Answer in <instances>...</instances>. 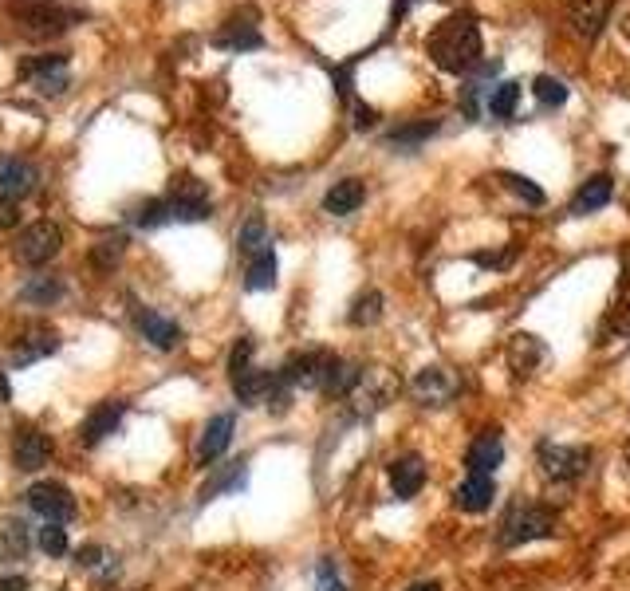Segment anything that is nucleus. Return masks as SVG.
<instances>
[{"label":"nucleus","instance_id":"obj_1","mask_svg":"<svg viewBox=\"0 0 630 591\" xmlns=\"http://www.w3.org/2000/svg\"><path fill=\"white\" fill-rule=\"evenodd\" d=\"M426 52L430 60L449 71V75H461V71H473L481 64V28L469 12H453L445 16L438 28L430 32L426 40Z\"/></svg>","mask_w":630,"mask_h":591},{"label":"nucleus","instance_id":"obj_2","mask_svg":"<svg viewBox=\"0 0 630 591\" xmlns=\"http://www.w3.org/2000/svg\"><path fill=\"white\" fill-rule=\"evenodd\" d=\"M8 16L16 20V28L28 40H52L63 36L75 24V8H67L60 0H8Z\"/></svg>","mask_w":630,"mask_h":591},{"label":"nucleus","instance_id":"obj_3","mask_svg":"<svg viewBox=\"0 0 630 591\" xmlns=\"http://www.w3.org/2000/svg\"><path fill=\"white\" fill-rule=\"evenodd\" d=\"M560 528V513L540 505V501H512L508 513L501 517V544L504 548H520L544 536H556Z\"/></svg>","mask_w":630,"mask_h":591},{"label":"nucleus","instance_id":"obj_4","mask_svg":"<svg viewBox=\"0 0 630 591\" xmlns=\"http://www.w3.org/2000/svg\"><path fill=\"white\" fill-rule=\"evenodd\" d=\"M56 351H60V331L48 328V324H28L4 343V363L12 371H20V367H32Z\"/></svg>","mask_w":630,"mask_h":591},{"label":"nucleus","instance_id":"obj_5","mask_svg":"<svg viewBox=\"0 0 630 591\" xmlns=\"http://www.w3.org/2000/svg\"><path fill=\"white\" fill-rule=\"evenodd\" d=\"M20 79L36 91V95H48V99H56L67 91V83H71V67H67V56L63 52H48V56H28L24 64H20Z\"/></svg>","mask_w":630,"mask_h":591},{"label":"nucleus","instance_id":"obj_6","mask_svg":"<svg viewBox=\"0 0 630 591\" xmlns=\"http://www.w3.org/2000/svg\"><path fill=\"white\" fill-rule=\"evenodd\" d=\"M536 465L548 481H575L587 473L591 465V450L587 446H556V442H540L536 450Z\"/></svg>","mask_w":630,"mask_h":591},{"label":"nucleus","instance_id":"obj_7","mask_svg":"<svg viewBox=\"0 0 630 591\" xmlns=\"http://www.w3.org/2000/svg\"><path fill=\"white\" fill-rule=\"evenodd\" d=\"M162 197L170 205V221H205L209 217V190L193 174H178Z\"/></svg>","mask_w":630,"mask_h":591},{"label":"nucleus","instance_id":"obj_8","mask_svg":"<svg viewBox=\"0 0 630 591\" xmlns=\"http://www.w3.org/2000/svg\"><path fill=\"white\" fill-rule=\"evenodd\" d=\"M63 245V233L56 221H32L20 237H16V261L28 264V268H40L48 264Z\"/></svg>","mask_w":630,"mask_h":591},{"label":"nucleus","instance_id":"obj_9","mask_svg":"<svg viewBox=\"0 0 630 591\" xmlns=\"http://www.w3.org/2000/svg\"><path fill=\"white\" fill-rule=\"evenodd\" d=\"M28 505L36 517H44L48 525H63L75 517V497L63 489L60 481H40L28 489Z\"/></svg>","mask_w":630,"mask_h":591},{"label":"nucleus","instance_id":"obj_10","mask_svg":"<svg viewBox=\"0 0 630 591\" xmlns=\"http://www.w3.org/2000/svg\"><path fill=\"white\" fill-rule=\"evenodd\" d=\"M40 182V170L20 158V154H0V197L8 201H20L24 194H32Z\"/></svg>","mask_w":630,"mask_h":591},{"label":"nucleus","instance_id":"obj_11","mask_svg":"<svg viewBox=\"0 0 630 591\" xmlns=\"http://www.w3.org/2000/svg\"><path fill=\"white\" fill-rule=\"evenodd\" d=\"M52 454H56V446H52V434H44V430H20L12 442V461L24 473H36L40 465H48Z\"/></svg>","mask_w":630,"mask_h":591},{"label":"nucleus","instance_id":"obj_12","mask_svg":"<svg viewBox=\"0 0 630 591\" xmlns=\"http://www.w3.org/2000/svg\"><path fill=\"white\" fill-rule=\"evenodd\" d=\"M398 391V383H394V375L390 371H363L359 375V383H355V391L347 394L363 414H371L378 406H386L390 398Z\"/></svg>","mask_w":630,"mask_h":591},{"label":"nucleus","instance_id":"obj_13","mask_svg":"<svg viewBox=\"0 0 630 591\" xmlns=\"http://www.w3.org/2000/svg\"><path fill=\"white\" fill-rule=\"evenodd\" d=\"M233 430H237L233 414H213L205 422L201 438H197V465H213V461L221 458L229 450V442H233Z\"/></svg>","mask_w":630,"mask_h":591},{"label":"nucleus","instance_id":"obj_14","mask_svg":"<svg viewBox=\"0 0 630 591\" xmlns=\"http://www.w3.org/2000/svg\"><path fill=\"white\" fill-rule=\"evenodd\" d=\"M410 391H414V398H418L422 406H445V402L457 394V379H453L445 367H422V371L414 375Z\"/></svg>","mask_w":630,"mask_h":591},{"label":"nucleus","instance_id":"obj_15","mask_svg":"<svg viewBox=\"0 0 630 591\" xmlns=\"http://www.w3.org/2000/svg\"><path fill=\"white\" fill-rule=\"evenodd\" d=\"M607 12H611V0H567V24L583 40L599 36V28L607 24Z\"/></svg>","mask_w":630,"mask_h":591},{"label":"nucleus","instance_id":"obj_16","mask_svg":"<svg viewBox=\"0 0 630 591\" xmlns=\"http://www.w3.org/2000/svg\"><path fill=\"white\" fill-rule=\"evenodd\" d=\"M126 406L119 402V398H111V402H99L87 418H83V446H99L103 438H111L115 430H119V422H123Z\"/></svg>","mask_w":630,"mask_h":591},{"label":"nucleus","instance_id":"obj_17","mask_svg":"<svg viewBox=\"0 0 630 591\" xmlns=\"http://www.w3.org/2000/svg\"><path fill=\"white\" fill-rule=\"evenodd\" d=\"M422 485H426V461L418 454H402V458L390 461V489H394L398 501L418 497Z\"/></svg>","mask_w":630,"mask_h":591},{"label":"nucleus","instance_id":"obj_18","mask_svg":"<svg viewBox=\"0 0 630 591\" xmlns=\"http://www.w3.org/2000/svg\"><path fill=\"white\" fill-rule=\"evenodd\" d=\"M493 497H497V481L485 477V473H469V477L453 489V505H457L461 513H485V509L493 505Z\"/></svg>","mask_w":630,"mask_h":591},{"label":"nucleus","instance_id":"obj_19","mask_svg":"<svg viewBox=\"0 0 630 591\" xmlns=\"http://www.w3.org/2000/svg\"><path fill=\"white\" fill-rule=\"evenodd\" d=\"M134 324L142 331V339L150 343V347H158V351H174L178 343H182V328L170 320V316H162V312H138L134 316Z\"/></svg>","mask_w":630,"mask_h":591},{"label":"nucleus","instance_id":"obj_20","mask_svg":"<svg viewBox=\"0 0 630 591\" xmlns=\"http://www.w3.org/2000/svg\"><path fill=\"white\" fill-rule=\"evenodd\" d=\"M544 343L536 339V335H528V331H516L512 339H508V351H504V359H508V367L516 371V375H532L540 363H544Z\"/></svg>","mask_w":630,"mask_h":591},{"label":"nucleus","instance_id":"obj_21","mask_svg":"<svg viewBox=\"0 0 630 591\" xmlns=\"http://www.w3.org/2000/svg\"><path fill=\"white\" fill-rule=\"evenodd\" d=\"M501 461H504V446H501V434H497V430H485V434L469 446V454H465L469 473H485V477H493Z\"/></svg>","mask_w":630,"mask_h":591},{"label":"nucleus","instance_id":"obj_22","mask_svg":"<svg viewBox=\"0 0 630 591\" xmlns=\"http://www.w3.org/2000/svg\"><path fill=\"white\" fill-rule=\"evenodd\" d=\"M363 197H367V186H363L359 178H343V182H335V186L323 194V209H327L331 217H347V213H355V209L363 205Z\"/></svg>","mask_w":630,"mask_h":591},{"label":"nucleus","instance_id":"obj_23","mask_svg":"<svg viewBox=\"0 0 630 591\" xmlns=\"http://www.w3.org/2000/svg\"><path fill=\"white\" fill-rule=\"evenodd\" d=\"M272 387H276V375H272V371H260V367H249V371H241V375L233 379V391H237V398H241L245 406L268 402Z\"/></svg>","mask_w":630,"mask_h":591},{"label":"nucleus","instance_id":"obj_24","mask_svg":"<svg viewBox=\"0 0 630 591\" xmlns=\"http://www.w3.org/2000/svg\"><path fill=\"white\" fill-rule=\"evenodd\" d=\"M615 194V186H611V178L607 174H595V178H587L583 186H579V194L571 201V213L575 217H583V213H595V209H603L607 201Z\"/></svg>","mask_w":630,"mask_h":591},{"label":"nucleus","instance_id":"obj_25","mask_svg":"<svg viewBox=\"0 0 630 591\" xmlns=\"http://www.w3.org/2000/svg\"><path fill=\"white\" fill-rule=\"evenodd\" d=\"M217 48H260V28L252 24V16H233L217 36H213Z\"/></svg>","mask_w":630,"mask_h":591},{"label":"nucleus","instance_id":"obj_26","mask_svg":"<svg viewBox=\"0 0 630 591\" xmlns=\"http://www.w3.org/2000/svg\"><path fill=\"white\" fill-rule=\"evenodd\" d=\"M20 300L32 304V308H52L56 300H63V280L60 276H32L20 288Z\"/></svg>","mask_w":630,"mask_h":591},{"label":"nucleus","instance_id":"obj_27","mask_svg":"<svg viewBox=\"0 0 630 591\" xmlns=\"http://www.w3.org/2000/svg\"><path fill=\"white\" fill-rule=\"evenodd\" d=\"M276 284V253L272 249H260L256 257H252L249 272H245V288L249 292H264V288H272Z\"/></svg>","mask_w":630,"mask_h":591},{"label":"nucleus","instance_id":"obj_28","mask_svg":"<svg viewBox=\"0 0 630 591\" xmlns=\"http://www.w3.org/2000/svg\"><path fill=\"white\" fill-rule=\"evenodd\" d=\"M126 257V237L123 233H111V237H99L95 241V249H91V264L95 268H103V272H111V268H119Z\"/></svg>","mask_w":630,"mask_h":591},{"label":"nucleus","instance_id":"obj_29","mask_svg":"<svg viewBox=\"0 0 630 591\" xmlns=\"http://www.w3.org/2000/svg\"><path fill=\"white\" fill-rule=\"evenodd\" d=\"M130 221H134L138 229H154V225L170 221V205H166V197H150V201H138V205L130 209Z\"/></svg>","mask_w":630,"mask_h":591},{"label":"nucleus","instance_id":"obj_30","mask_svg":"<svg viewBox=\"0 0 630 591\" xmlns=\"http://www.w3.org/2000/svg\"><path fill=\"white\" fill-rule=\"evenodd\" d=\"M516 103H520V83H497L493 91H489V111H493V119H512L516 115Z\"/></svg>","mask_w":630,"mask_h":591},{"label":"nucleus","instance_id":"obj_31","mask_svg":"<svg viewBox=\"0 0 630 591\" xmlns=\"http://www.w3.org/2000/svg\"><path fill=\"white\" fill-rule=\"evenodd\" d=\"M237 245H241V253H245V257H256L260 249H268V225H264V217H260V213H252L249 221L241 225Z\"/></svg>","mask_w":630,"mask_h":591},{"label":"nucleus","instance_id":"obj_32","mask_svg":"<svg viewBox=\"0 0 630 591\" xmlns=\"http://www.w3.org/2000/svg\"><path fill=\"white\" fill-rule=\"evenodd\" d=\"M532 91H536V103H540L544 111H556V107H564L567 103V87L556 79V75H536Z\"/></svg>","mask_w":630,"mask_h":591},{"label":"nucleus","instance_id":"obj_33","mask_svg":"<svg viewBox=\"0 0 630 591\" xmlns=\"http://www.w3.org/2000/svg\"><path fill=\"white\" fill-rule=\"evenodd\" d=\"M245 485V461H233L229 469H221L205 489H201V501H213L217 493H225V489H241Z\"/></svg>","mask_w":630,"mask_h":591},{"label":"nucleus","instance_id":"obj_34","mask_svg":"<svg viewBox=\"0 0 630 591\" xmlns=\"http://www.w3.org/2000/svg\"><path fill=\"white\" fill-rule=\"evenodd\" d=\"M378 316H382V292L371 288V292H363V296L355 300V308H351L347 320H351L355 328H371V324H378Z\"/></svg>","mask_w":630,"mask_h":591},{"label":"nucleus","instance_id":"obj_35","mask_svg":"<svg viewBox=\"0 0 630 591\" xmlns=\"http://www.w3.org/2000/svg\"><path fill=\"white\" fill-rule=\"evenodd\" d=\"M0 544H4L12 556H24V552H28V528L20 525V521H4V525H0Z\"/></svg>","mask_w":630,"mask_h":591},{"label":"nucleus","instance_id":"obj_36","mask_svg":"<svg viewBox=\"0 0 630 591\" xmlns=\"http://www.w3.org/2000/svg\"><path fill=\"white\" fill-rule=\"evenodd\" d=\"M36 544H40V552H48V556H63V552H67V532H63L60 525H44L40 536H36Z\"/></svg>","mask_w":630,"mask_h":591},{"label":"nucleus","instance_id":"obj_37","mask_svg":"<svg viewBox=\"0 0 630 591\" xmlns=\"http://www.w3.org/2000/svg\"><path fill=\"white\" fill-rule=\"evenodd\" d=\"M501 182L512 190V194H520L528 205H544V190L540 186H532L528 178H520V174H501Z\"/></svg>","mask_w":630,"mask_h":591},{"label":"nucleus","instance_id":"obj_38","mask_svg":"<svg viewBox=\"0 0 630 591\" xmlns=\"http://www.w3.org/2000/svg\"><path fill=\"white\" fill-rule=\"evenodd\" d=\"M249 367H252V339L249 335H241L237 347H233V355H229V379H237V375L249 371Z\"/></svg>","mask_w":630,"mask_h":591},{"label":"nucleus","instance_id":"obj_39","mask_svg":"<svg viewBox=\"0 0 630 591\" xmlns=\"http://www.w3.org/2000/svg\"><path fill=\"white\" fill-rule=\"evenodd\" d=\"M315 591H347V588H343V580H339V572H335V564H331V560H323V564L315 568Z\"/></svg>","mask_w":630,"mask_h":591},{"label":"nucleus","instance_id":"obj_40","mask_svg":"<svg viewBox=\"0 0 630 591\" xmlns=\"http://www.w3.org/2000/svg\"><path fill=\"white\" fill-rule=\"evenodd\" d=\"M103 556H107V552H103V548H99V544H83V548H79V552H75V560H79V564H83V568H95V564H99V560H103Z\"/></svg>","mask_w":630,"mask_h":591},{"label":"nucleus","instance_id":"obj_41","mask_svg":"<svg viewBox=\"0 0 630 591\" xmlns=\"http://www.w3.org/2000/svg\"><path fill=\"white\" fill-rule=\"evenodd\" d=\"M16 221H20V209H16V201L0 197V233H4V229H12Z\"/></svg>","mask_w":630,"mask_h":591},{"label":"nucleus","instance_id":"obj_42","mask_svg":"<svg viewBox=\"0 0 630 591\" xmlns=\"http://www.w3.org/2000/svg\"><path fill=\"white\" fill-rule=\"evenodd\" d=\"M430 131H434V123H422V127H410V131H394L390 142H418V138H426Z\"/></svg>","mask_w":630,"mask_h":591},{"label":"nucleus","instance_id":"obj_43","mask_svg":"<svg viewBox=\"0 0 630 591\" xmlns=\"http://www.w3.org/2000/svg\"><path fill=\"white\" fill-rule=\"evenodd\" d=\"M0 591H28V576H0Z\"/></svg>","mask_w":630,"mask_h":591},{"label":"nucleus","instance_id":"obj_44","mask_svg":"<svg viewBox=\"0 0 630 591\" xmlns=\"http://www.w3.org/2000/svg\"><path fill=\"white\" fill-rule=\"evenodd\" d=\"M619 331H627V335H630V296L623 300V304H619Z\"/></svg>","mask_w":630,"mask_h":591},{"label":"nucleus","instance_id":"obj_45","mask_svg":"<svg viewBox=\"0 0 630 591\" xmlns=\"http://www.w3.org/2000/svg\"><path fill=\"white\" fill-rule=\"evenodd\" d=\"M0 402H12V383H8V371L0 367Z\"/></svg>","mask_w":630,"mask_h":591},{"label":"nucleus","instance_id":"obj_46","mask_svg":"<svg viewBox=\"0 0 630 591\" xmlns=\"http://www.w3.org/2000/svg\"><path fill=\"white\" fill-rule=\"evenodd\" d=\"M406 591H441L438 580H426V584H414V588H406Z\"/></svg>","mask_w":630,"mask_h":591},{"label":"nucleus","instance_id":"obj_47","mask_svg":"<svg viewBox=\"0 0 630 591\" xmlns=\"http://www.w3.org/2000/svg\"><path fill=\"white\" fill-rule=\"evenodd\" d=\"M623 36L630 40V12H627V20H623Z\"/></svg>","mask_w":630,"mask_h":591},{"label":"nucleus","instance_id":"obj_48","mask_svg":"<svg viewBox=\"0 0 630 591\" xmlns=\"http://www.w3.org/2000/svg\"><path fill=\"white\" fill-rule=\"evenodd\" d=\"M627 461H630V446H627Z\"/></svg>","mask_w":630,"mask_h":591}]
</instances>
